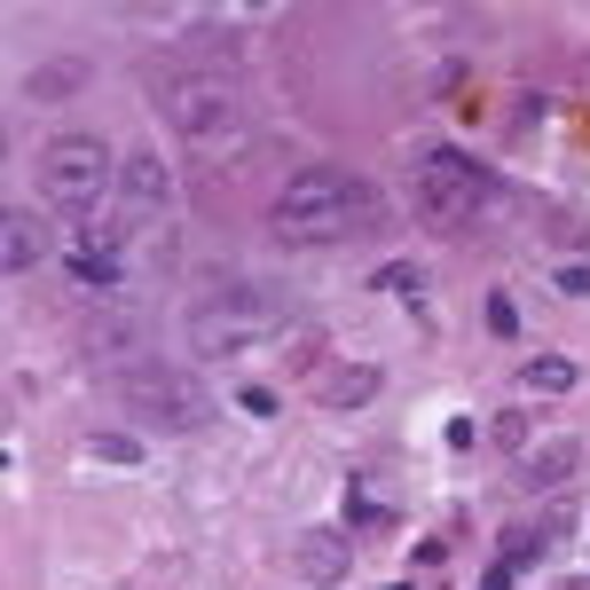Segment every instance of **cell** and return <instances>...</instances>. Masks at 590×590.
<instances>
[{"label":"cell","mask_w":590,"mask_h":590,"mask_svg":"<svg viewBox=\"0 0 590 590\" xmlns=\"http://www.w3.org/2000/svg\"><path fill=\"white\" fill-rule=\"evenodd\" d=\"M268 228L292 252H339V244H363V236L386 228V197L355 174V165H299V174L276 190Z\"/></svg>","instance_id":"1"},{"label":"cell","mask_w":590,"mask_h":590,"mask_svg":"<svg viewBox=\"0 0 590 590\" xmlns=\"http://www.w3.org/2000/svg\"><path fill=\"white\" fill-rule=\"evenodd\" d=\"M284 315H292V307H284L276 284H261V276H213V284L190 292V307H182V339H190V355L228 363V355H244V347L276 339Z\"/></svg>","instance_id":"2"},{"label":"cell","mask_w":590,"mask_h":590,"mask_svg":"<svg viewBox=\"0 0 590 590\" xmlns=\"http://www.w3.org/2000/svg\"><path fill=\"white\" fill-rule=\"evenodd\" d=\"M401 197H409V221H417V228H434V236H465V228H480V213L496 205V182L480 174L465 150L426 142V150L409 157V174H401Z\"/></svg>","instance_id":"3"},{"label":"cell","mask_w":590,"mask_h":590,"mask_svg":"<svg viewBox=\"0 0 590 590\" xmlns=\"http://www.w3.org/2000/svg\"><path fill=\"white\" fill-rule=\"evenodd\" d=\"M157 111H165V126H174L190 150H205V157H221V150H236L244 142V126H252V111H244V88L228 71H157Z\"/></svg>","instance_id":"4"},{"label":"cell","mask_w":590,"mask_h":590,"mask_svg":"<svg viewBox=\"0 0 590 590\" xmlns=\"http://www.w3.org/2000/svg\"><path fill=\"white\" fill-rule=\"evenodd\" d=\"M103 394L134 417V426H150V434H197L205 417H213V394H205L190 370L157 363V355H142V363L111 370V378H103Z\"/></svg>","instance_id":"5"},{"label":"cell","mask_w":590,"mask_h":590,"mask_svg":"<svg viewBox=\"0 0 590 590\" xmlns=\"http://www.w3.org/2000/svg\"><path fill=\"white\" fill-rule=\"evenodd\" d=\"M111 182H119V165H111V142H95V134H55L40 150V197L71 221H103Z\"/></svg>","instance_id":"6"},{"label":"cell","mask_w":590,"mask_h":590,"mask_svg":"<svg viewBox=\"0 0 590 590\" xmlns=\"http://www.w3.org/2000/svg\"><path fill=\"white\" fill-rule=\"evenodd\" d=\"M48 261V213H9V221H0V268H9V276H24V268H40Z\"/></svg>","instance_id":"7"},{"label":"cell","mask_w":590,"mask_h":590,"mask_svg":"<svg viewBox=\"0 0 590 590\" xmlns=\"http://www.w3.org/2000/svg\"><path fill=\"white\" fill-rule=\"evenodd\" d=\"M347 559H355V551H347L339 528H307V536H299V574H307L315 590H339V582H347Z\"/></svg>","instance_id":"8"},{"label":"cell","mask_w":590,"mask_h":590,"mask_svg":"<svg viewBox=\"0 0 590 590\" xmlns=\"http://www.w3.org/2000/svg\"><path fill=\"white\" fill-rule=\"evenodd\" d=\"M88 79H95L88 55H55V63H32V71H24V95H32V103H63V95L88 88Z\"/></svg>","instance_id":"9"},{"label":"cell","mask_w":590,"mask_h":590,"mask_svg":"<svg viewBox=\"0 0 590 590\" xmlns=\"http://www.w3.org/2000/svg\"><path fill=\"white\" fill-rule=\"evenodd\" d=\"M71 276H79V284H88V292H111V284L126 276V268H119V244H103V236L88 228V236H79V244H71Z\"/></svg>","instance_id":"10"},{"label":"cell","mask_w":590,"mask_h":590,"mask_svg":"<svg viewBox=\"0 0 590 590\" xmlns=\"http://www.w3.org/2000/svg\"><path fill=\"white\" fill-rule=\"evenodd\" d=\"M574 441H551V449H536V457H520V488H567L574 480Z\"/></svg>","instance_id":"11"},{"label":"cell","mask_w":590,"mask_h":590,"mask_svg":"<svg viewBox=\"0 0 590 590\" xmlns=\"http://www.w3.org/2000/svg\"><path fill=\"white\" fill-rule=\"evenodd\" d=\"M551 543H559V536H551V512H543V520H528V528H512V536H503V567H536Z\"/></svg>","instance_id":"12"},{"label":"cell","mask_w":590,"mask_h":590,"mask_svg":"<svg viewBox=\"0 0 590 590\" xmlns=\"http://www.w3.org/2000/svg\"><path fill=\"white\" fill-rule=\"evenodd\" d=\"M370 394H378V370H363V363H355V370H339V378H330V409H363Z\"/></svg>","instance_id":"13"},{"label":"cell","mask_w":590,"mask_h":590,"mask_svg":"<svg viewBox=\"0 0 590 590\" xmlns=\"http://www.w3.org/2000/svg\"><path fill=\"white\" fill-rule=\"evenodd\" d=\"M528 386H536V394H567V386H574V363H567V355H536V363H528Z\"/></svg>","instance_id":"14"},{"label":"cell","mask_w":590,"mask_h":590,"mask_svg":"<svg viewBox=\"0 0 590 590\" xmlns=\"http://www.w3.org/2000/svg\"><path fill=\"white\" fill-rule=\"evenodd\" d=\"M88 457H95V465H142V441H126V434H88Z\"/></svg>","instance_id":"15"},{"label":"cell","mask_w":590,"mask_h":590,"mask_svg":"<svg viewBox=\"0 0 590 590\" xmlns=\"http://www.w3.org/2000/svg\"><path fill=\"white\" fill-rule=\"evenodd\" d=\"M488 330H496V339H520V307H512V299H503V292L488 299Z\"/></svg>","instance_id":"16"},{"label":"cell","mask_w":590,"mask_h":590,"mask_svg":"<svg viewBox=\"0 0 590 590\" xmlns=\"http://www.w3.org/2000/svg\"><path fill=\"white\" fill-rule=\"evenodd\" d=\"M520 434H528V417H520V409H503V417H496V441H503V449H520Z\"/></svg>","instance_id":"17"},{"label":"cell","mask_w":590,"mask_h":590,"mask_svg":"<svg viewBox=\"0 0 590 590\" xmlns=\"http://www.w3.org/2000/svg\"><path fill=\"white\" fill-rule=\"evenodd\" d=\"M378 284L401 292V299H417V268H378Z\"/></svg>","instance_id":"18"},{"label":"cell","mask_w":590,"mask_h":590,"mask_svg":"<svg viewBox=\"0 0 590 590\" xmlns=\"http://www.w3.org/2000/svg\"><path fill=\"white\" fill-rule=\"evenodd\" d=\"M236 401H244V409H252V417H276V394H268V386H244V394H236Z\"/></svg>","instance_id":"19"},{"label":"cell","mask_w":590,"mask_h":590,"mask_svg":"<svg viewBox=\"0 0 590 590\" xmlns=\"http://www.w3.org/2000/svg\"><path fill=\"white\" fill-rule=\"evenodd\" d=\"M512 574H520V567H503V559H496V567L480 574V590H512Z\"/></svg>","instance_id":"20"}]
</instances>
